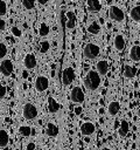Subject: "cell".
<instances>
[{
  "label": "cell",
  "mask_w": 140,
  "mask_h": 150,
  "mask_svg": "<svg viewBox=\"0 0 140 150\" xmlns=\"http://www.w3.org/2000/svg\"><path fill=\"white\" fill-rule=\"evenodd\" d=\"M22 77H23V79H27V77H28V71H27V70H24V71L22 73Z\"/></svg>",
  "instance_id": "36"
},
{
  "label": "cell",
  "mask_w": 140,
  "mask_h": 150,
  "mask_svg": "<svg viewBox=\"0 0 140 150\" xmlns=\"http://www.w3.org/2000/svg\"><path fill=\"white\" fill-rule=\"evenodd\" d=\"M136 67L135 66H132V64H125L124 67V77L127 79V80H131L135 76L136 74Z\"/></svg>",
  "instance_id": "20"
},
{
  "label": "cell",
  "mask_w": 140,
  "mask_h": 150,
  "mask_svg": "<svg viewBox=\"0 0 140 150\" xmlns=\"http://www.w3.org/2000/svg\"><path fill=\"white\" fill-rule=\"evenodd\" d=\"M74 111H75V114H76V115H80V114H82V111H83V109H82V107H80V105H77V107H75Z\"/></svg>",
  "instance_id": "34"
},
{
  "label": "cell",
  "mask_w": 140,
  "mask_h": 150,
  "mask_svg": "<svg viewBox=\"0 0 140 150\" xmlns=\"http://www.w3.org/2000/svg\"><path fill=\"white\" fill-rule=\"evenodd\" d=\"M23 66L26 70H33L37 66V60L33 53H27L23 57Z\"/></svg>",
  "instance_id": "9"
},
{
  "label": "cell",
  "mask_w": 140,
  "mask_h": 150,
  "mask_svg": "<svg viewBox=\"0 0 140 150\" xmlns=\"http://www.w3.org/2000/svg\"><path fill=\"white\" fill-rule=\"evenodd\" d=\"M60 109H61L60 102L56 98H54L52 96H49L48 97V110H49V112L50 114H57L60 111Z\"/></svg>",
  "instance_id": "16"
},
{
  "label": "cell",
  "mask_w": 140,
  "mask_h": 150,
  "mask_svg": "<svg viewBox=\"0 0 140 150\" xmlns=\"http://www.w3.org/2000/svg\"><path fill=\"white\" fill-rule=\"evenodd\" d=\"M37 2H38V5L44 6V5H47V4L49 2V0H37Z\"/></svg>",
  "instance_id": "35"
},
{
  "label": "cell",
  "mask_w": 140,
  "mask_h": 150,
  "mask_svg": "<svg viewBox=\"0 0 140 150\" xmlns=\"http://www.w3.org/2000/svg\"><path fill=\"white\" fill-rule=\"evenodd\" d=\"M35 148H36V145H35L34 142H29V143L26 145V150H35Z\"/></svg>",
  "instance_id": "33"
},
{
  "label": "cell",
  "mask_w": 140,
  "mask_h": 150,
  "mask_svg": "<svg viewBox=\"0 0 140 150\" xmlns=\"http://www.w3.org/2000/svg\"><path fill=\"white\" fill-rule=\"evenodd\" d=\"M19 134H20L22 137H29V136L32 135V128H30V125H27V124L20 125V128H19Z\"/></svg>",
  "instance_id": "25"
},
{
  "label": "cell",
  "mask_w": 140,
  "mask_h": 150,
  "mask_svg": "<svg viewBox=\"0 0 140 150\" xmlns=\"http://www.w3.org/2000/svg\"><path fill=\"white\" fill-rule=\"evenodd\" d=\"M128 57L133 62H139L140 61V46L139 45H134V46L131 47L130 53H128Z\"/></svg>",
  "instance_id": "18"
},
{
  "label": "cell",
  "mask_w": 140,
  "mask_h": 150,
  "mask_svg": "<svg viewBox=\"0 0 140 150\" xmlns=\"http://www.w3.org/2000/svg\"><path fill=\"white\" fill-rule=\"evenodd\" d=\"M100 76H105L108 71V61L106 59H100L96 62V69H94Z\"/></svg>",
  "instance_id": "14"
},
{
  "label": "cell",
  "mask_w": 140,
  "mask_h": 150,
  "mask_svg": "<svg viewBox=\"0 0 140 150\" xmlns=\"http://www.w3.org/2000/svg\"><path fill=\"white\" fill-rule=\"evenodd\" d=\"M6 94H7V89H6V87H5L4 84H0V100L4 98V97L6 96Z\"/></svg>",
  "instance_id": "31"
},
{
  "label": "cell",
  "mask_w": 140,
  "mask_h": 150,
  "mask_svg": "<svg viewBox=\"0 0 140 150\" xmlns=\"http://www.w3.org/2000/svg\"><path fill=\"white\" fill-rule=\"evenodd\" d=\"M128 130H130V124L126 120H123L120 122V125H119V129H118V135L120 137H125L127 134H128Z\"/></svg>",
  "instance_id": "22"
},
{
  "label": "cell",
  "mask_w": 140,
  "mask_h": 150,
  "mask_svg": "<svg viewBox=\"0 0 140 150\" xmlns=\"http://www.w3.org/2000/svg\"><path fill=\"white\" fill-rule=\"evenodd\" d=\"M6 27H7L6 20H5V19H2V18H0V32L5 30V29H6Z\"/></svg>",
  "instance_id": "32"
},
{
  "label": "cell",
  "mask_w": 140,
  "mask_h": 150,
  "mask_svg": "<svg viewBox=\"0 0 140 150\" xmlns=\"http://www.w3.org/2000/svg\"><path fill=\"white\" fill-rule=\"evenodd\" d=\"M63 150H70V149H68V148H64V149H63Z\"/></svg>",
  "instance_id": "38"
},
{
  "label": "cell",
  "mask_w": 140,
  "mask_h": 150,
  "mask_svg": "<svg viewBox=\"0 0 140 150\" xmlns=\"http://www.w3.org/2000/svg\"><path fill=\"white\" fill-rule=\"evenodd\" d=\"M108 15H110V19L113 20L117 23H124L125 22V13H124V11L120 7L116 6V5L110 6Z\"/></svg>",
  "instance_id": "4"
},
{
  "label": "cell",
  "mask_w": 140,
  "mask_h": 150,
  "mask_svg": "<svg viewBox=\"0 0 140 150\" xmlns=\"http://www.w3.org/2000/svg\"><path fill=\"white\" fill-rule=\"evenodd\" d=\"M9 143V134L6 129H0V148L4 149Z\"/></svg>",
  "instance_id": "21"
},
{
  "label": "cell",
  "mask_w": 140,
  "mask_h": 150,
  "mask_svg": "<svg viewBox=\"0 0 140 150\" xmlns=\"http://www.w3.org/2000/svg\"><path fill=\"white\" fill-rule=\"evenodd\" d=\"M21 4L27 11H32L35 8V0H21Z\"/></svg>",
  "instance_id": "27"
},
{
  "label": "cell",
  "mask_w": 140,
  "mask_h": 150,
  "mask_svg": "<svg viewBox=\"0 0 140 150\" xmlns=\"http://www.w3.org/2000/svg\"><path fill=\"white\" fill-rule=\"evenodd\" d=\"M50 33V27L47 22H41L38 26V35L41 38H47Z\"/></svg>",
  "instance_id": "24"
},
{
  "label": "cell",
  "mask_w": 140,
  "mask_h": 150,
  "mask_svg": "<svg viewBox=\"0 0 140 150\" xmlns=\"http://www.w3.org/2000/svg\"><path fill=\"white\" fill-rule=\"evenodd\" d=\"M7 13V2L5 0H0V18L6 15Z\"/></svg>",
  "instance_id": "29"
},
{
  "label": "cell",
  "mask_w": 140,
  "mask_h": 150,
  "mask_svg": "<svg viewBox=\"0 0 140 150\" xmlns=\"http://www.w3.org/2000/svg\"><path fill=\"white\" fill-rule=\"evenodd\" d=\"M120 111V103L119 101H111L107 105V114L110 116H116Z\"/></svg>",
  "instance_id": "19"
},
{
  "label": "cell",
  "mask_w": 140,
  "mask_h": 150,
  "mask_svg": "<svg viewBox=\"0 0 140 150\" xmlns=\"http://www.w3.org/2000/svg\"><path fill=\"white\" fill-rule=\"evenodd\" d=\"M10 33H12L15 38H21V35H22L21 29H20L19 27H16V26H13V27L10 28Z\"/></svg>",
  "instance_id": "30"
},
{
  "label": "cell",
  "mask_w": 140,
  "mask_h": 150,
  "mask_svg": "<svg viewBox=\"0 0 140 150\" xmlns=\"http://www.w3.org/2000/svg\"><path fill=\"white\" fill-rule=\"evenodd\" d=\"M102 53V48L96 42H89L83 48V56L86 60H94L97 59Z\"/></svg>",
  "instance_id": "2"
},
{
  "label": "cell",
  "mask_w": 140,
  "mask_h": 150,
  "mask_svg": "<svg viewBox=\"0 0 140 150\" xmlns=\"http://www.w3.org/2000/svg\"><path fill=\"white\" fill-rule=\"evenodd\" d=\"M66 23H65V27L68 30H72L75 29L76 25H77V18H76V13L71 9L66 11Z\"/></svg>",
  "instance_id": "13"
},
{
  "label": "cell",
  "mask_w": 140,
  "mask_h": 150,
  "mask_svg": "<svg viewBox=\"0 0 140 150\" xmlns=\"http://www.w3.org/2000/svg\"><path fill=\"white\" fill-rule=\"evenodd\" d=\"M22 116L26 120H28V121L35 120L38 116V110L36 108V105L33 104V103H30V102L24 103L23 107H22Z\"/></svg>",
  "instance_id": "3"
},
{
  "label": "cell",
  "mask_w": 140,
  "mask_h": 150,
  "mask_svg": "<svg viewBox=\"0 0 140 150\" xmlns=\"http://www.w3.org/2000/svg\"><path fill=\"white\" fill-rule=\"evenodd\" d=\"M34 88L37 93H44L49 88V79L47 75L40 74L36 76L34 81Z\"/></svg>",
  "instance_id": "6"
},
{
  "label": "cell",
  "mask_w": 140,
  "mask_h": 150,
  "mask_svg": "<svg viewBox=\"0 0 140 150\" xmlns=\"http://www.w3.org/2000/svg\"><path fill=\"white\" fill-rule=\"evenodd\" d=\"M50 49V42L48 40H42L40 42V53L41 54H47Z\"/></svg>",
  "instance_id": "26"
},
{
  "label": "cell",
  "mask_w": 140,
  "mask_h": 150,
  "mask_svg": "<svg viewBox=\"0 0 140 150\" xmlns=\"http://www.w3.org/2000/svg\"><path fill=\"white\" fill-rule=\"evenodd\" d=\"M86 32L90 35H98L100 33V25L96 20H91L86 25Z\"/></svg>",
  "instance_id": "15"
},
{
  "label": "cell",
  "mask_w": 140,
  "mask_h": 150,
  "mask_svg": "<svg viewBox=\"0 0 140 150\" xmlns=\"http://www.w3.org/2000/svg\"><path fill=\"white\" fill-rule=\"evenodd\" d=\"M102 84V76L93 69H90L84 77V86L90 91H96Z\"/></svg>",
  "instance_id": "1"
},
{
  "label": "cell",
  "mask_w": 140,
  "mask_h": 150,
  "mask_svg": "<svg viewBox=\"0 0 140 150\" xmlns=\"http://www.w3.org/2000/svg\"><path fill=\"white\" fill-rule=\"evenodd\" d=\"M130 16H131V19H132L135 23H138V22L140 21V6H139V5H135V6L130 11Z\"/></svg>",
  "instance_id": "23"
},
{
  "label": "cell",
  "mask_w": 140,
  "mask_h": 150,
  "mask_svg": "<svg viewBox=\"0 0 140 150\" xmlns=\"http://www.w3.org/2000/svg\"><path fill=\"white\" fill-rule=\"evenodd\" d=\"M102 150H113V149H111L110 146H103V148H102Z\"/></svg>",
  "instance_id": "37"
},
{
  "label": "cell",
  "mask_w": 140,
  "mask_h": 150,
  "mask_svg": "<svg viewBox=\"0 0 140 150\" xmlns=\"http://www.w3.org/2000/svg\"><path fill=\"white\" fill-rule=\"evenodd\" d=\"M61 80L63 87H69L72 84V82L75 81V69L72 66H66L63 68Z\"/></svg>",
  "instance_id": "5"
},
{
  "label": "cell",
  "mask_w": 140,
  "mask_h": 150,
  "mask_svg": "<svg viewBox=\"0 0 140 150\" xmlns=\"http://www.w3.org/2000/svg\"><path fill=\"white\" fill-rule=\"evenodd\" d=\"M79 129H80V134L83 136H91L96 131V125L90 121H85L80 124Z\"/></svg>",
  "instance_id": "12"
},
{
  "label": "cell",
  "mask_w": 140,
  "mask_h": 150,
  "mask_svg": "<svg viewBox=\"0 0 140 150\" xmlns=\"http://www.w3.org/2000/svg\"><path fill=\"white\" fill-rule=\"evenodd\" d=\"M86 7L91 13H98L102 9V2L100 0H85Z\"/></svg>",
  "instance_id": "17"
},
{
  "label": "cell",
  "mask_w": 140,
  "mask_h": 150,
  "mask_svg": "<svg viewBox=\"0 0 140 150\" xmlns=\"http://www.w3.org/2000/svg\"><path fill=\"white\" fill-rule=\"evenodd\" d=\"M126 46V40H125V35L123 33H118L116 34L114 39H113V47L118 53H121L125 49Z\"/></svg>",
  "instance_id": "10"
},
{
  "label": "cell",
  "mask_w": 140,
  "mask_h": 150,
  "mask_svg": "<svg viewBox=\"0 0 140 150\" xmlns=\"http://www.w3.org/2000/svg\"><path fill=\"white\" fill-rule=\"evenodd\" d=\"M70 100L74 103L82 104L85 101V94H84L83 89L80 87H78V86L72 87L71 88V91H70Z\"/></svg>",
  "instance_id": "7"
},
{
  "label": "cell",
  "mask_w": 140,
  "mask_h": 150,
  "mask_svg": "<svg viewBox=\"0 0 140 150\" xmlns=\"http://www.w3.org/2000/svg\"><path fill=\"white\" fill-rule=\"evenodd\" d=\"M8 54V47L5 42H0V60H4Z\"/></svg>",
  "instance_id": "28"
},
{
  "label": "cell",
  "mask_w": 140,
  "mask_h": 150,
  "mask_svg": "<svg viewBox=\"0 0 140 150\" xmlns=\"http://www.w3.org/2000/svg\"><path fill=\"white\" fill-rule=\"evenodd\" d=\"M46 134L48 137H51V138H56L60 134V128L57 125V123L50 121L46 124Z\"/></svg>",
  "instance_id": "11"
},
{
  "label": "cell",
  "mask_w": 140,
  "mask_h": 150,
  "mask_svg": "<svg viewBox=\"0 0 140 150\" xmlns=\"http://www.w3.org/2000/svg\"><path fill=\"white\" fill-rule=\"evenodd\" d=\"M14 71V64L10 59H4L0 63V73L5 77H9Z\"/></svg>",
  "instance_id": "8"
}]
</instances>
